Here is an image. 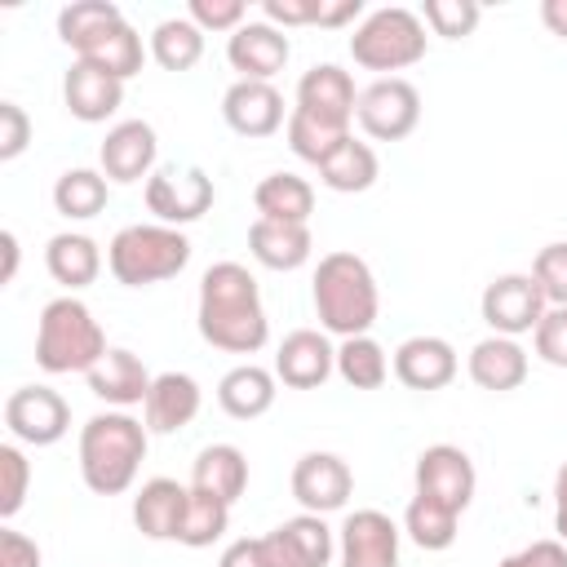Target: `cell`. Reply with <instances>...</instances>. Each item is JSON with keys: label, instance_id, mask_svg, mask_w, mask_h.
I'll return each mask as SVG.
<instances>
[{"label": "cell", "instance_id": "1", "mask_svg": "<svg viewBox=\"0 0 567 567\" xmlns=\"http://www.w3.org/2000/svg\"><path fill=\"white\" fill-rule=\"evenodd\" d=\"M195 323H199V337L213 350L257 354L270 341V319H266V306H261L257 275L239 261H213L199 275Z\"/></svg>", "mask_w": 567, "mask_h": 567}, {"label": "cell", "instance_id": "2", "mask_svg": "<svg viewBox=\"0 0 567 567\" xmlns=\"http://www.w3.org/2000/svg\"><path fill=\"white\" fill-rule=\"evenodd\" d=\"M310 301L319 315V328L328 337H368L377 315H381V292L377 275L359 252H323L310 279Z\"/></svg>", "mask_w": 567, "mask_h": 567}, {"label": "cell", "instance_id": "3", "mask_svg": "<svg viewBox=\"0 0 567 567\" xmlns=\"http://www.w3.org/2000/svg\"><path fill=\"white\" fill-rule=\"evenodd\" d=\"M146 447H151V430L146 421L111 408V412H97L80 425V478L89 492L97 496H120L137 483V470L146 461Z\"/></svg>", "mask_w": 567, "mask_h": 567}, {"label": "cell", "instance_id": "4", "mask_svg": "<svg viewBox=\"0 0 567 567\" xmlns=\"http://www.w3.org/2000/svg\"><path fill=\"white\" fill-rule=\"evenodd\" d=\"M106 350L111 346H106L102 323L93 319V310L75 292H62L40 310V323H35V363H40V372H49V377L84 372L89 377L102 363Z\"/></svg>", "mask_w": 567, "mask_h": 567}, {"label": "cell", "instance_id": "5", "mask_svg": "<svg viewBox=\"0 0 567 567\" xmlns=\"http://www.w3.org/2000/svg\"><path fill=\"white\" fill-rule=\"evenodd\" d=\"M190 261V239L177 226L164 221H133L120 226L115 239L106 244V270L124 288H151L173 275H182Z\"/></svg>", "mask_w": 567, "mask_h": 567}, {"label": "cell", "instance_id": "6", "mask_svg": "<svg viewBox=\"0 0 567 567\" xmlns=\"http://www.w3.org/2000/svg\"><path fill=\"white\" fill-rule=\"evenodd\" d=\"M430 49V35H425V22L421 13L403 9V4H385V9H372L354 35H350V58L354 66L363 71H381V75H394V71H408L425 58Z\"/></svg>", "mask_w": 567, "mask_h": 567}, {"label": "cell", "instance_id": "7", "mask_svg": "<svg viewBox=\"0 0 567 567\" xmlns=\"http://www.w3.org/2000/svg\"><path fill=\"white\" fill-rule=\"evenodd\" d=\"M213 177L199 164H164L146 177V213H155V221L164 226H190L213 208Z\"/></svg>", "mask_w": 567, "mask_h": 567}, {"label": "cell", "instance_id": "8", "mask_svg": "<svg viewBox=\"0 0 567 567\" xmlns=\"http://www.w3.org/2000/svg\"><path fill=\"white\" fill-rule=\"evenodd\" d=\"M354 120L372 142H403L421 124V93L403 75H377L368 89H359Z\"/></svg>", "mask_w": 567, "mask_h": 567}, {"label": "cell", "instance_id": "9", "mask_svg": "<svg viewBox=\"0 0 567 567\" xmlns=\"http://www.w3.org/2000/svg\"><path fill=\"white\" fill-rule=\"evenodd\" d=\"M549 301L540 292V284L532 279V270H509V275H496L483 297H478V315L483 323L496 332V337H523V332H536V323L545 319Z\"/></svg>", "mask_w": 567, "mask_h": 567}, {"label": "cell", "instance_id": "10", "mask_svg": "<svg viewBox=\"0 0 567 567\" xmlns=\"http://www.w3.org/2000/svg\"><path fill=\"white\" fill-rule=\"evenodd\" d=\"M4 430L13 434V443L53 447L71 430V403L53 385H18L4 399Z\"/></svg>", "mask_w": 567, "mask_h": 567}, {"label": "cell", "instance_id": "11", "mask_svg": "<svg viewBox=\"0 0 567 567\" xmlns=\"http://www.w3.org/2000/svg\"><path fill=\"white\" fill-rule=\"evenodd\" d=\"M412 483H416L421 496H434V501L452 505L456 514H465L470 501H474V492H478L474 461H470V452L456 447V443H430V447L416 456Z\"/></svg>", "mask_w": 567, "mask_h": 567}, {"label": "cell", "instance_id": "12", "mask_svg": "<svg viewBox=\"0 0 567 567\" xmlns=\"http://www.w3.org/2000/svg\"><path fill=\"white\" fill-rule=\"evenodd\" d=\"M354 106H359V89H354V75L337 62H315L301 80H297V102L292 111L328 124V128H346L354 124Z\"/></svg>", "mask_w": 567, "mask_h": 567}, {"label": "cell", "instance_id": "13", "mask_svg": "<svg viewBox=\"0 0 567 567\" xmlns=\"http://www.w3.org/2000/svg\"><path fill=\"white\" fill-rule=\"evenodd\" d=\"M399 523L381 509H354L337 527V563L341 567H399Z\"/></svg>", "mask_w": 567, "mask_h": 567}, {"label": "cell", "instance_id": "14", "mask_svg": "<svg viewBox=\"0 0 567 567\" xmlns=\"http://www.w3.org/2000/svg\"><path fill=\"white\" fill-rule=\"evenodd\" d=\"M292 496L306 514H337L354 492V470L337 452H306L292 465Z\"/></svg>", "mask_w": 567, "mask_h": 567}, {"label": "cell", "instance_id": "15", "mask_svg": "<svg viewBox=\"0 0 567 567\" xmlns=\"http://www.w3.org/2000/svg\"><path fill=\"white\" fill-rule=\"evenodd\" d=\"M261 540L270 567H328L337 558V532L323 523V514H306V509L270 527Z\"/></svg>", "mask_w": 567, "mask_h": 567}, {"label": "cell", "instance_id": "16", "mask_svg": "<svg viewBox=\"0 0 567 567\" xmlns=\"http://www.w3.org/2000/svg\"><path fill=\"white\" fill-rule=\"evenodd\" d=\"M155 159H159V137L146 120H120L106 128L102 146H97V168L106 173V182L115 186H128V182H142L155 173Z\"/></svg>", "mask_w": 567, "mask_h": 567}, {"label": "cell", "instance_id": "17", "mask_svg": "<svg viewBox=\"0 0 567 567\" xmlns=\"http://www.w3.org/2000/svg\"><path fill=\"white\" fill-rule=\"evenodd\" d=\"M221 120L239 137H270V133H279L288 124L284 93L275 84H266V80H235L221 93Z\"/></svg>", "mask_w": 567, "mask_h": 567}, {"label": "cell", "instance_id": "18", "mask_svg": "<svg viewBox=\"0 0 567 567\" xmlns=\"http://www.w3.org/2000/svg\"><path fill=\"white\" fill-rule=\"evenodd\" d=\"M390 368H394L399 385L430 394V390H443V385H452V381H456L461 359H456V350H452V341H447V337L421 332V337L399 341V350H394Z\"/></svg>", "mask_w": 567, "mask_h": 567}, {"label": "cell", "instance_id": "19", "mask_svg": "<svg viewBox=\"0 0 567 567\" xmlns=\"http://www.w3.org/2000/svg\"><path fill=\"white\" fill-rule=\"evenodd\" d=\"M337 372V346L319 328H297L275 350V377L288 390H319Z\"/></svg>", "mask_w": 567, "mask_h": 567}, {"label": "cell", "instance_id": "20", "mask_svg": "<svg viewBox=\"0 0 567 567\" xmlns=\"http://www.w3.org/2000/svg\"><path fill=\"white\" fill-rule=\"evenodd\" d=\"M292 44L279 27L261 22H244L235 35H226V62L239 71V80H266L275 84V75L288 66Z\"/></svg>", "mask_w": 567, "mask_h": 567}, {"label": "cell", "instance_id": "21", "mask_svg": "<svg viewBox=\"0 0 567 567\" xmlns=\"http://www.w3.org/2000/svg\"><path fill=\"white\" fill-rule=\"evenodd\" d=\"M62 106L80 124H106L124 106V80H115L93 62H71L62 75Z\"/></svg>", "mask_w": 567, "mask_h": 567}, {"label": "cell", "instance_id": "22", "mask_svg": "<svg viewBox=\"0 0 567 567\" xmlns=\"http://www.w3.org/2000/svg\"><path fill=\"white\" fill-rule=\"evenodd\" d=\"M75 62H93V66H102V71H111L115 80H133L142 66H146V58H151V49L142 44V35L133 31V22L120 13V18H111L102 31H93L89 40H80L75 49Z\"/></svg>", "mask_w": 567, "mask_h": 567}, {"label": "cell", "instance_id": "23", "mask_svg": "<svg viewBox=\"0 0 567 567\" xmlns=\"http://www.w3.org/2000/svg\"><path fill=\"white\" fill-rule=\"evenodd\" d=\"M199 408H204V390L190 372H159L142 403V421L151 434H177L199 416Z\"/></svg>", "mask_w": 567, "mask_h": 567}, {"label": "cell", "instance_id": "24", "mask_svg": "<svg viewBox=\"0 0 567 567\" xmlns=\"http://www.w3.org/2000/svg\"><path fill=\"white\" fill-rule=\"evenodd\" d=\"M186 501H190V483L177 478H146L133 496V527L146 540H177L182 518H186Z\"/></svg>", "mask_w": 567, "mask_h": 567}, {"label": "cell", "instance_id": "25", "mask_svg": "<svg viewBox=\"0 0 567 567\" xmlns=\"http://www.w3.org/2000/svg\"><path fill=\"white\" fill-rule=\"evenodd\" d=\"M89 381V390L106 403V408H133V403H146V394H151V368L133 354V350H124V346H111L106 354H102V363L84 377Z\"/></svg>", "mask_w": 567, "mask_h": 567}, {"label": "cell", "instance_id": "26", "mask_svg": "<svg viewBox=\"0 0 567 567\" xmlns=\"http://www.w3.org/2000/svg\"><path fill=\"white\" fill-rule=\"evenodd\" d=\"M248 252H252L257 266L288 275V270H301V266L310 261L315 235H310V226H297V221L257 217V221L248 226Z\"/></svg>", "mask_w": 567, "mask_h": 567}, {"label": "cell", "instance_id": "27", "mask_svg": "<svg viewBox=\"0 0 567 567\" xmlns=\"http://www.w3.org/2000/svg\"><path fill=\"white\" fill-rule=\"evenodd\" d=\"M527 350L514 341V337H483V341H474V350H470V359H465V372H470V381L478 385V390H492V394H509V390H518L523 381H527Z\"/></svg>", "mask_w": 567, "mask_h": 567}, {"label": "cell", "instance_id": "28", "mask_svg": "<svg viewBox=\"0 0 567 567\" xmlns=\"http://www.w3.org/2000/svg\"><path fill=\"white\" fill-rule=\"evenodd\" d=\"M275 394H279V377H275V368H261V363H235L217 381V408L235 421L266 416L275 408Z\"/></svg>", "mask_w": 567, "mask_h": 567}, {"label": "cell", "instance_id": "29", "mask_svg": "<svg viewBox=\"0 0 567 567\" xmlns=\"http://www.w3.org/2000/svg\"><path fill=\"white\" fill-rule=\"evenodd\" d=\"M44 270L66 292H80V288H89L102 275V248L84 230H62V235H53L44 244Z\"/></svg>", "mask_w": 567, "mask_h": 567}, {"label": "cell", "instance_id": "30", "mask_svg": "<svg viewBox=\"0 0 567 567\" xmlns=\"http://www.w3.org/2000/svg\"><path fill=\"white\" fill-rule=\"evenodd\" d=\"M190 487H199V492L235 505L244 496V487H248V456L235 443H208V447H199V456L190 465Z\"/></svg>", "mask_w": 567, "mask_h": 567}, {"label": "cell", "instance_id": "31", "mask_svg": "<svg viewBox=\"0 0 567 567\" xmlns=\"http://www.w3.org/2000/svg\"><path fill=\"white\" fill-rule=\"evenodd\" d=\"M252 208L257 217H270V221H297V226H310V213H315V186L297 173H266L257 186H252Z\"/></svg>", "mask_w": 567, "mask_h": 567}, {"label": "cell", "instance_id": "32", "mask_svg": "<svg viewBox=\"0 0 567 567\" xmlns=\"http://www.w3.org/2000/svg\"><path fill=\"white\" fill-rule=\"evenodd\" d=\"M377 177H381V159H377V151H372L368 142H359L354 133L319 164V182H323L328 190H337V195H363V190L377 186Z\"/></svg>", "mask_w": 567, "mask_h": 567}, {"label": "cell", "instance_id": "33", "mask_svg": "<svg viewBox=\"0 0 567 567\" xmlns=\"http://www.w3.org/2000/svg\"><path fill=\"white\" fill-rule=\"evenodd\" d=\"M403 532H408V540H412V545H421V549L439 554V549H452V545H456L461 514H456L452 505L434 501V496L412 492V501H408V509H403Z\"/></svg>", "mask_w": 567, "mask_h": 567}, {"label": "cell", "instance_id": "34", "mask_svg": "<svg viewBox=\"0 0 567 567\" xmlns=\"http://www.w3.org/2000/svg\"><path fill=\"white\" fill-rule=\"evenodd\" d=\"M111 199V182L102 168H66L58 182H53V208L66 217V221H89L106 208Z\"/></svg>", "mask_w": 567, "mask_h": 567}, {"label": "cell", "instance_id": "35", "mask_svg": "<svg viewBox=\"0 0 567 567\" xmlns=\"http://www.w3.org/2000/svg\"><path fill=\"white\" fill-rule=\"evenodd\" d=\"M390 354L385 346L368 332V337H346L337 346V377L350 385V390H381L385 377H390Z\"/></svg>", "mask_w": 567, "mask_h": 567}, {"label": "cell", "instance_id": "36", "mask_svg": "<svg viewBox=\"0 0 567 567\" xmlns=\"http://www.w3.org/2000/svg\"><path fill=\"white\" fill-rule=\"evenodd\" d=\"M146 49H151V58H155L164 71H190V66L204 58V31H199L186 13H177V18L155 22Z\"/></svg>", "mask_w": 567, "mask_h": 567}, {"label": "cell", "instance_id": "37", "mask_svg": "<svg viewBox=\"0 0 567 567\" xmlns=\"http://www.w3.org/2000/svg\"><path fill=\"white\" fill-rule=\"evenodd\" d=\"M230 527V505L190 487V501H186V518H182V532H177V545L186 549H208L213 540H221Z\"/></svg>", "mask_w": 567, "mask_h": 567}, {"label": "cell", "instance_id": "38", "mask_svg": "<svg viewBox=\"0 0 567 567\" xmlns=\"http://www.w3.org/2000/svg\"><path fill=\"white\" fill-rule=\"evenodd\" d=\"M124 9L120 4H111V0H75V4H66V9H58V40L66 44V49H75L80 40H89L93 31H102L111 18H120Z\"/></svg>", "mask_w": 567, "mask_h": 567}, {"label": "cell", "instance_id": "39", "mask_svg": "<svg viewBox=\"0 0 567 567\" xmlns=\"http://www.w3.org/2000/svg\"><path fill=\"white\" fill-rule=\"evenodd\" d=\"M478 18H483V9H478L474 0H425V4H421V22H425L434 35H443V40H465V35H474Z\"/></svg>", "mask_w": 567, "mask_h": 567}, {"label": "cell", "instance_id": "40", "mask_svg": "<svg viewBox=\"0 0 567 567\" xmlns=\"http://www.w3.org/2000/svg\"><path fill=\"white\" fill-rule=\"evenodd\" d=\"M27 487H31V461L22 443H0V518L4 523L27 505Z\"/></svg>", "mask_w": 567, "mask_h": 567}, {"label": "cell", "instance_id": "41", "mask_svg": "<svg viewBox=\"0 0 567 567\" xmlns=\"http://www.w3.org/2000/svg\"><path fill=\"white\" fill-rule=\"evenodd\" d=\"M532 279L540 284L549 306H567V239H554L536 252L532 261Z\"/></svg>", "mask_w": 567, "mask_h": 567}, {"label": "cell", "instance_id": "42", "mask_svg": "<svg viewBox=\"0 0 567 567\" xmlns=\"http://www.w3.org/2000/svg\"><path fill=\"white\" fill-rule=\"evenodd\" d=\"M186 18L208 35V31H239L248 22V4L244 0H190L186 4Z\"/></svg>", "mask_w": 567, "mask_h": 567}, {"label": "cell", "instance_id": "43", "mask_svg": "<svg viewBox=\"0 0 567 567\" xmlns=\"http://www.w3.org/2000/svg\"><path fill=\"white\" fill-rule=\"evenodd\" d=\"M536 359H545L549 368H567V306H549L545 319L532 332Z\"/></svg>", "mask_w": 567, "mask_h": 567}, {"label": "cell", "instance_id": "44", "mask_svg": "<svg viewBox=\"0 0 567 567\" xmlns=\"http://www.w3.org/2000/svg\"><path fill=\"white\" fill-rule=\"evenodd\" d=\"M31 146V115L18 102H0V159H18Z\"/></svg>", "mask_w": 567, "mask_h": 567}, {"label": "cell", "instance_id": "45", "mask_svg": "<svg viewBox=\"0 0 567 567\" xmlns=\"http://www.w3.org/2000/svg\"><path fill=\"white\" fill-rule=\"evenodd\" d=\"M319 4L323 0H261V18L279 31L288 27H319Z\"/></svg>", "mask_w": 567, "mask_h": 567}, {"label": "cell", "instance_id": "46", "mask_svg": "<svg viewBox=\"0 0 567 567\" xmlns=\"http://www.w3.org/2000/svg\"><path fill=\"white\" fill-rule=\"evenodd\" d=\"M44 563V554H40V545L27 536V532H18V527H0V567H40Z\"/></svg>", "mask_w": 567, "mask_h": 567}, {"label": "cell", "instance_id": "47", "mask_svg": "<svg viewBox=\"0 0 567 567\" xmlns=\"http://www.w3.org/2000/svg\"><path fill=\"white\" fill-rule=\"evenodd\" d=\"M509 567H567V545L554 540H532L518 554H509Z\"/></svg>", "mask_w": 567, "mask_h": 567}, {"label": "cell", "instance_id": "48", "mask_svg": "<svg viewBox=\"0 0 567 567\" xmlns=\"http://www.w3.org/2000/svg\"><path fill=\"white\" fill-rule=\"evenodd\" d=\"M217 567H270L266 540H261V536H239V540H230V545L221 549Z\"/></svg>", "mask_w": 567, "mask_h": 567}, {"label": "cell", "instance_id": "49", "mask_svg": "<svg viewBox=\"0 0 567 567\" xmlns=\"http://www.w3.org/2000/svg\"><path fill=\"white\" fill-rule=\"evenodd\" d=\"M554 532H558V540L567 545V461H563L558 474H554Z\"/></svg>", "mask_w": 567, "mask_h": 567}, {"label": "cell", "instance_id": "50", "mask_svg": "<svg viewBox=\"0 0 567 567\" xmlns=\"http://www.w3.org/2000/svg\"><path fill=\"white\" fill-rule=\"evenodd\" d=\"M540 22L549 27V35L567 40V0H540Z\"/></svg>", "mask_w": 567, "mask_h": 567}, {"label": "cell", "instance_id": "51", "mask_svg": "<svg viewBox=\"0 0 567 567\" xmlns=\"http://www.w3.org/2000/svg\"><path fill=\"white\" fill-rule=\"evenodd\" d=\"M0 252H4L0 284H13V279H18V235H13V230H0Z\"/></svg>", "mask_w": 567, "mask_h": 567}]
</instances>
